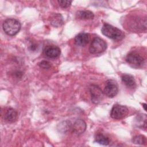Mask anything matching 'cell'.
I'll return each instance as SVG.
<instances>
[{"label":"cell","mask_w":147,"mask_h":147,"mask_svg":"<svg viewBox=\"0 0 147 147\" xmlns=\"http://www.w3.org/2000/svg\"><path fill=\"white\" fill-rule=\"evenodd\" d=\"M101 32L103 35L115 41L122 40L125 37V33L121 30L109 24L103 25Z\"/></svg>","instance_id":"cell-1"},{"label":"cell","mask_w":147,"mask_h":147,"mask_svg":"<svg viewBox=\"0 0 147 147\" xmlns=\"http://www.w3.org/2000/svg\"><path fill=\"white\" fill-rule=\"evenodd\" d=\"M3 29L6 34L13 36L17 34L21 29V24L16 19L7 18L3 23Z\"/></svg>","instance_id":"cell-2"},{"label":"cell","mask_w":147,"mask_h":147,"mask_svg":"<svg viewBox=\"0 0 147 147\" xmlns=\"http://www.w3.org/2000/svg\"><path fill=\"white\" fill-rule=\"evenodd\" d=\"M126 62L134 68H141L145 63L143 56L138 52H131L126 57Z\"/></svg>","instance_id":"cell-3"},{"label":"cell","mask_w":147,"mask_h":147,"mask_svg":"<svg viewBox=\"0 0 147 147\" xmlns=\"http://www.w3.org/2000/svg\"><path fill=\"white\" fill-rule=\"evenodd\" d=\"M107 48V43L102 38L95 37L89 48L90 52L92 54H99L106 51Z\"/></svg>","instance_id":"cell-4"},{"label":"cell","mask_w":147,"mask_h":147,"mask_svg":"<svg viewBox=\"0 0 147 147\" xmlns=\"http://www.w3.org/2000/svg\"><path fill=\"white\" fill-rule=\"evenodd\" d=\"M129 113V109L126 106L119 104L114 105L110 112V116L115 119H121L125 118Z\"/></svg>","instance_id":"cell-5"},{"label":"cell","mask_w":147,"mask_h":147,"mask_svg":"<svg viewBox=\"0 0 147 147\" xmlns=\"http://www.w3.org/2000/svg\"><path fill=\"white\" fill-rule=\"evenodd\" d=\"M91 101L94 104H98L103 98V92L97 85L91 84L89 88Z\"/></svg>","instance_id":"cell-6"},{"label":"cell","mask_w":147,"mask_h":147,"mask_svg":"<svg viewBox=\"0 0 147 147\" xmlns=\"http://www.w3.org/2000/svg\"><path fill=\"white\" fill-rule=\"evenodd\" d=\"M118 92V86L117 82L112 79L106 81L104 89L105 94L109 98L115 96Z\"/></svg>","instance_id":"cell-7"},{"label":"cell","mask_w":147,"mask_h":147,"mask_svg":"<svg viewBox=\"0 0 147 147\" xmlns=\"http://www.w3.org/2000/svg\"><path fill=\"white\" fill-rule=\"evenodd\" d=\"M72 131L77 134H80L84 132L86 129V123L82 119H76L71 126Z\"/></svg>","instance_id":"cell-8"},{"label":"cell","mask_w":147,"mask_h":147,"mask_svg":"<svg viewBox=\"0 0 147 147\" xmlns=\"http://www.w3.org/2000/svg\"><path fill=\"white\" fill-rule=\"evenodd\" d=\"M90 40V35L87 33H80L78 34L74 38L75 44L80 47L86 45Z\"/></svg>","instance_id":"cell-9"},{"label":"cell","mask_w":147,"mask_h":147,"mask_svg":"<svg viewBox=\"0 0 147 147\" xmlns=\"http://www.w3.org/2000/svg\"><path fill=\"white\" fill-rule=\"evenodd\" d=\"M45 55L49 58H56L60 56V49L55 45H48L44 49Z\"/></svg>","instance_id":"cell-10"},{"label":"cell","mask_w":147,"mask_h":147,"mask_svg":"<svg viewBox=\"0 0 147 147\" xmlns=\"http://www.w3.org/2000/svg\"><path fill=\"white\" fill-rule=\"evenodd\" d=\"M4 119L7 122H13L17 119L18 113L13 108L8 109L4 114Z\"/></svg>","instance_id":"cell-11"},{"label":"cell","mask_w":147,"mask_h":147,"mask_svg":"<svg viewBox=\"0 0 147 147\" xmlns=\"http://www.w3.org/2000/svg\"><path fill=\"white\" fill-rule=\"evenodd\" d=\"M122 82L128 88H133L136 87V81L134 77L130 74H123L121 76Z\"/></svg>","instance_id":"cell-12"},{"label":"cell","mask_w":147,"mask_h":147,"mask_svg":"<svg viewBox=\"0 0 147 147\" xmlns=\"http://www.w3.org/2000/svg\"><path fill=\"white\" fill-rule=\"evenodd\" d=\"M50 22L52 26L59 27L63 24V18L60 14L55 13L51 16Z\"/></svg>","instance_id":"cell-13"},{"label":"cell","mask_w":147,"mask_h":147,"mask_svg":"<svg viewBox=\"0 0 147 147\" xmlns=\"http://www.w3.org/2000/svg\"><path fill=\"white\" fill-rule=\"evenodd\" d=\"M76 17L81 20H91L94 18V14L90 10H80L76 13Z\"/></svg>","instance_id":"cell-14"},{"label":"cell","mask_w":147,"mask_h":147,"mask_svg":"<svg viewBox=\"0 0 147 147\" xmlns=\"http://www.w3.org/2000/svg\"><path fill=\"white\" fill-rule=\"evenodd\" d=\"M146 120H147V118H146V114H139L136 119V125L138 127H140L141 129L142 128L146 129Z\"/></svg>","instance_id":"cell-15"},{"label":"cell","mask_w":147,"mask_h":147,"mask_svg":"<svg viewBox=\"0 0 147 147\" xmlns=\"http://www.w3.org/2000/svg\"><path fill=\"white\" fill-rule=\"evenodd\" d=\"M95 141L103 145H107L110 143L109 138L102 133H98L95 136Z\"/></svg>","instance_id":"cell-16"},{"label":"cell","mask_w":147,"mask_h":147,"mask_svg":"<svg viewBox=\"0 0 147 147\" xmlns=\"http://www.w3.org/2000/svg\"><path fill=\"white\" fill-rule=\"evenodd\" d=\"M71 123L69 121H63L61 123H59L58 129L59 131L62 133H65L68 131L70 129H71Z\"/></svg>","instance_id":"cell-17"},{"label":"cell","mask_w":147,"mask_h":147,"mask_svg":"<svg viewBox=\"0 0 147 147\" xmlns=\"http://www.w3.org/2000/svg\"><path fill=\"white\" fill-rule=\"evenodd\" d=\"M132 142L137 145H146V139L144 136L138 135L133 137Z\"/></svg>","instance_id":"cell-18"},{"label":"cell","mask_w":147,"mask_h":147,"mask_svg":"<svg viewBox=\"0 0 147 147\" xmlns=\"http://www.w3.org/2000/svg\"><path fill=\"white\" fill-rule=\"evenodd\" d=\"M58 3L59 6L62 8H68L71 5V1H67V0H59Z\"/></svg>","instance_id":"cell-19"},{"label":"cell","mask_w":147,"mask_h":147,"mask_svg":"<svg viewBox=\"0 0 147 147\" xmlns=\"http://www.w3.org/2000/svg\"><path fill=\"white\" fill-rule=\"evenodd\" d=\"M51 64L48 61H42L39 63V66L44 69H48L51 67Z\"/></svg>","instance_id":"cell-20"},{"label":"cell","mask_w":147,"mask_h":147,"mask_svg":"<svg viewBox=\"0 0 147 147\" xmlns=\"http://www.w3.org/2000/svg\"><path fill=\"white\" fill-rule=\"evenodd\" d=\"M142 107H144V110H145V111H146V103H143V104H142Z\"/></svg>","instance_id":"cell-21"}]
</instances>
